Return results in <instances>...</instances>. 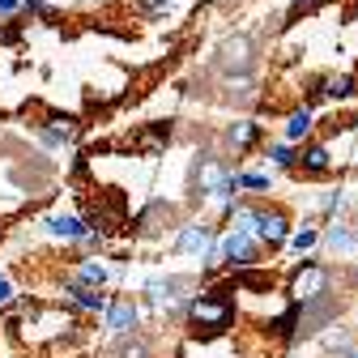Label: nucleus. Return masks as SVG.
Masks as SVG:
<instances>
[{
  "label": "nucleus",
  "mask_w": 358,
  "mask_h": 358,
  "mask_svg": "<svg viewBox=\"0 0 358 358\" xmlns=\"http://www.w3.org/2000/svg\"><path fill=\"white\" fill-rule=\"evenodd\" d=\"M184 320H188V333H192V337L213 341V337H222V333H231V324L239 320V307H235L231 294H222L217 286H209V290H196V294L188 299Z\"/></svg>",
  "instance_id": "obj_1"
},
{
  "label": "nucleus",
  "mask_w": 358,
  "mask_h": 358,
  "mask_svg": "<svg viewBox=\"0 0 358 358\" xmlns=\"http://www.w3.org/2000/svg\"><path fill=\"white\" fill-rule=\"evenodd\" d=\"M235 227L239 231H252L268 252H278V248H286L290 243V213L286 209H273V205H235Z\"/></svg>",
  "instance_id": "obj_2"
},
{
  "label": "nucleus",
  "mask_w": 358,
  "mask_h": 358,
  "mask_svg": "<svg viewBox=\"0 0 358 358\" xmlns=\"http://www.w3.org/2000/svg\"><path fill=\"white\" fill-rule=\"evenodd\" d=\"M286 294L294 303H316L333 294V268L324 260H299L294 273L286 278Z\"/></svg>",
  "instance_id": "obj_3"
},
{
  "label": "nucleus",
  "mask_w": 358,
  "mask_h": 358,
  "mask_svg": "<svg viewBox=\"0 0 358 358\" xmlns=\"http://www.w3.org/2000/svg\"><path fill=\"white\" fill-rule=\"evenodd\" d=\"M260 248H264V243H260L252 231H239V227H231V231L217 235V252H222V260H227L231 273H235V268L260 264Z\"/></svg>",
  "instance_id": "obj_4"
},
{
  "label": "nucleus",
  "mask_w": 358,
  "mask_h": 358,
  "mask_svg": "<svg viewBox=\"0 0 358 358\" xmlns=\"http://www.w3.org/2000/svg\"><path fill=\"white\" fill-rule=\"evenodd\" d=\"M358 99V77L354 73H324L311 81L307 90V107H316V103H333V107H345Z\"/></svg>",
  "instance_id": "obj_5"
},
{
  "label": "nucleus",
  "mask_w": 358,
  "mask_h": 358,
  "mask_svg": "<svg viewBox=\"0 0 358 358\" xmlns=\"http://www.w3.org/2000/svg\"><path fill=\"white\" fill-rule=\"evenodd\" d=\"M217 243V227H213V222H179V227H175V252L179 256H205L209 248Z\"/></svg>",
  "instance_id": "obj_6"
},
{
  "label": "nucleus",
  "mask_w": 358,
  "mask_h": 358,
  "mask_svg": "<svg viewBox=\"0 0 358 358\" xmlns=\"http://www.w3.org/2000/svg\"><path fill=\"white\" fill-rule=\"evenodd\" d=\"M252 64H256V43L248 34H235L217 48V69L227 77H243V73H252Z\"/></svg>",
  "instance_id": "obj_7"
},
{
  "label": "nucleus",
  "mask_w": 358,
  "mask_h": 358,
  "mask_svg": "<svg viewBox=\"0 0 358 358\" xmlns=\"http://www.w3.org/2000/svg\"><path fill=\"white\" fill-rule=\"evenodd\" d=\"M60 299L69 303V311H81V316H103L107 311V294L99 290V286H85V282H73L69 273H64V286H60Z\"/></svg>",
  "instance_id": "obj_8"
},
{
  "label": "nucleus",
  "mask_w": 358,
  "mask_h": 358,
  "mask_svg": "<svg viewBox=\"0 0 358 358\" xmlns=\"http://www.w3.org/2000/svg\"><path fill=\"white\" fill-rule=\"evenodd\" d=\"M333 166H337V158H333V145L329 141H303L299 145V175H307V179H329Z\"/></svg>",
  "instance_id": "obj_9"
},
{
  "label": "nucleus",
  "mask_w": 358,
  "mask_h": 358,
  "mask_svg": "<svg viewBox=\"0 0 358 358\" xmlns=\"http://www.w3.org/2000/svg\"><path fill=\"white\" fill-rule=\"evenodd\" d=\"M103 320H107L111 337H132L137 324H141V303L137 299H111L107 311H103Z\"/></svg>",
  "instance_id": "obj_10"
},
{
  "label": "nucleus",
  "mask_w": 358,
  "mask_h": 358,
  "mask_svg": "<svg viewBox=\"0 0 358 358\" xmlns=\"http://www.w3.org/2000/svg\"><path fill=\"white\" fill-rule=\"evenodd\" d=\"M43 235L56 243H81L90 235V222L81 213H48L43 217Z\"/></svg>",
  "instance_id": "obj_11"
},
{
  "label": "nucleus",
  "mask_w": 358,
  "mask_h": 358,
  "mask_svg": "<svg viewBox=\"0 0 358 358\" xmlns=\"http://www.w3.org/2000/svg\"><path fill=\"white\" fill-rule=\"evenodd\" d=\"M77 132H81V124H77L73 115H56V111H52L48 120L38 124V141L52 145V150H64V145L77 141Z\"/></svg>",
  "instance_id": "obj_12"
},
{
  "label": "nucleus",
  "mask_w": 358,
  "mask_h": 358,
  "mask_svg": "<svg viewBox=\"0 0 358 358\" xmlns=\"http://www.w3.org/2000/svg\"><path fill=\"white\" fill-rule=\"evenodd\" d=\"M171 222H175V209H171L166 201H154L150 209H141L137 217H132V231L145 235V239H154V235H166Z\"/></svg>",
  "instance_id": "obj_13"
},
{
  "label": "nucleus",
  "mask_w": 358,
  "mask_h": 358,
  "mask_svg": "<svg viewBox=\"0 0 358 358\" xmlns=\"http://www.w3.org/2000/svg\"><path fill=\"white\" fill-rule=\"evenodd\" d=\"M311 132H316V111H311L307 103H303V107H294V111H286L282 141H290V145H303V141H311Z\"/></svg>",
  "instance_id": "obj_14"
},
{
  "label": "nucleus",
  "mask_w": 358,
  "mask_h": 358,
  "mask_svg": "<svg viewBox=\"0 0 358 358\" xmlns=\"http://www.w3.org/2000/svg\"><path fill=\"white\" fill-rule=\"evenodd\" d=\"M69 278L73 282H85V286H107L111 282V264L107 260H99V256H81V260H73V268H69Z\"/></svg>",
  "instance_id": "obj_15"
},
{
  "label": "nucleus",
  "mask_w": 358,
  "mask_h": 358,
  "mask_svg": "<svg viewBox=\"0 0 358 358\" xmlns=\"http://www.w3.org/2000/svg\"><path fill=\"white\" fill-rule=\"evenodd\" d=\"M256 141H260V120H235V124L227 128V137H222L227 154H248Z\"/></svg>",
  "instance_id": "obj_16"
},
{
  "label": "nucleus",
  "mask_w": 358,
  "mask_h": 358,
  "mask_svg": "<svg viewBox=\"0 0 358 358\" xmlns=\"http://www.w3.org/2000/svg\"><path fill=\"white\" fill-rule=\"evenodd\" d=\"M320 243H324L333 256H350V252H358V231L345 227V222H333L329 231H320Z\"/></svg>",
  "instance_id": "obj_17"
},
{
  "label": "nucleus",
  "mask_w": 358,
  "mask_h": 358,
  "mask_svg": "<svg viewBox=\"0 0 358 358\" xmlns=\"http://www.w3.org/2000/svg\"><path fill=\"white\" fill-rule=\"evenodd\" d=\"M264 158L273 171H299V145H290V141H273L264 150Z\"/></svg>",
  "instance_id": "obj_18"
},
{
  "label": "nucleus",
  "mask_w": 358,
  "mask_h": 358,
  "mask_svg": "<svg viewBox=\"0 0 358 358\" xmlns=\"http://www.w3.org/2000/svg\"><path fill=\"white\" fill-rule=\"evenodd\" d=\"M286 248H290L294 256H307L311 248H320V231H316V222H303V227H294Z\"/></svg>",
  "instance_id": "obj_19"
},
{
  "label": "nucleus",
  "mask_w": 358,
  "mask_h": 358,
  "mask_svg": "<svg viewBox=\"0 0 358 358\" xmlns=\"http://www.w3.org/2000/svg\"><path fill=\"white\" fill-rule=\"evenodd\" d=\"M166 141H171V124H154V128H145V132H141L137 150H141V154H162V150H166Z\"/></svg>",
  "instance_id": "obj_20"
},
{
  "label": "nucleus",
  "mask_w": 358,
  "mask_h": 358,
  "mask_svg": "<svg viewBox=\"0 0 358 358\" xmlns=\"http://www.w3.org/2000/svg\"><path fill=\"white\" fill-rule=\"evenodd\" d=\"M239 192H273V171H239Z\"/></svg>",
  "instance_id": "obj_21"
},
{
  "label": "nucleus",
  "mask_w": 358,
  "mask_h": 358,
  "mask_svg": "<svg viewBox=\"0 0 358 358\" xmlns=\"http://www.w3.org/2000/svg\"><path fill=\"white\" fill-rule=\"evenodd\" d=\"M132 5H137V9H141L145 17H166L175 0H132Z\"/></svg>",
  "instance_id": "obj_22"
},
{
  "label": "nucleus",
  "mask_w": 358,
  "mask_h": 358,
  "mask_svg": "<svg viewBox=\"0 0 358 358\" xmlns=\"http://www.w3.org/2000/svg\"><path fill=\"white\" fill-rule=\"evenodd\" d=\"M115 358H150V345H145V341L124 337V341H120V350H115Z\"/></svg>",
  "instance_id": "obj_23"
},
{
  "label": "nucleus",
  "mask_w": 358,
  "mask_h": 358,
  "mask_svg": "<svg viewBox=\"0 0 358 358\" xmlns=\"http://www.w3.org/2000/svg\"><path fill=\"white\" fill-rule=\"evenodd\" d=\"M345 205H350V196H345V192H329V196L320 201V209H324V213H337V209H345Z\"/></svg>",
  "instance_id": "obj_24"
},
{
  "label": "nucleus",
  "mask_w": 358,
  "mask_h": 358,
  "mask_svg": "<svg viewBox=\"0 0 358 358\" xmlns=\"http://www.w3.org/2000/svg\"><path fill=\"white\" fill-rule=\"evenodd\" d=\"M5 303H13V282H9V273H0V307Z\"/></svg>",
  "instance_id": "obj_25"
},
{
  "label": "nucleus",
  "mask_w": 358,
  "mask_h": 358,
  "mask_svg": "<svg viewBox=\"0 0 358 358\" xmlns=\"http://www.w3.org/2000/svg\"><path fill=\"white\" fill-rule=\"evenodd\" d=\"M341 358H358V350H350V354H341Z\"/></svg>",
  "instance_id": "obj_26"
},
{
  "label": "nucleus",
  "mask_w": 358,
  "mask_h": 358,
  "mask_svg": "<svg viewBox=\"0 0 358 358\" xmlns=\"http://www.w3.org/2000/svg\"><path fill=\"white\" fill-rule=\"evenodd\" d=\"M294 5H307V0H294Z\"/></svg>",
  "instance_id": "obj_27"
},
{
  "label": "nucleus",
  "mask_w": 358,
  "mask_h": 358,
  "mask_svg": "<svg viewBox=\"0 0 358 358\" xmlns=\"http://www.w3.org/2000/svg\"><path fill=\"white\" fill-rule=\"evenodd\" d=\"M0 239H5V227H0Z\"/></svg>",
  "instance_id": "obj_28"
}]
</instances>
